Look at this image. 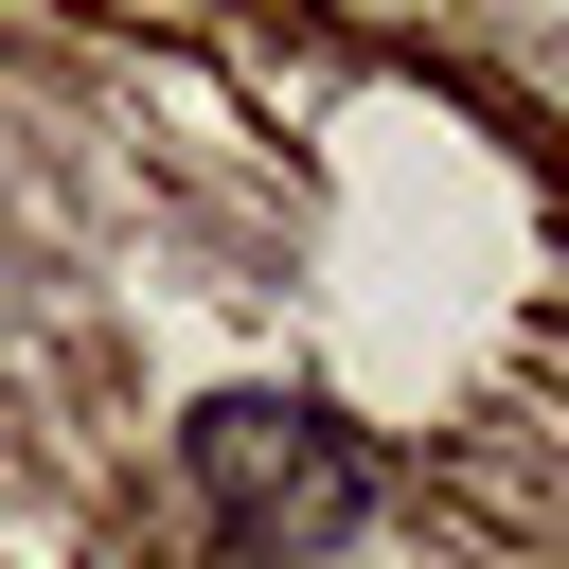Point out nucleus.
I'll use <instances>...</instances> for the list:
<instances>
[{
    "label": "nucleus",
    "instance_id": "obj_1",
    "mask_svg": "<svg viewBox=\"0 0 569 569\" xmlns=\"http://www.w3.org/2000/svg\"><path fill=\"white\" fill-rule=\"evenodd\" d=\"M178 462H196V498H213V533H231L249 569H320V551H356L373 498H391V462H373L320 391H196Z\"/></svg>",
    "mask_w": 569,
    "mask_h": 569
}]
</instances>
